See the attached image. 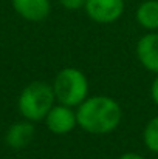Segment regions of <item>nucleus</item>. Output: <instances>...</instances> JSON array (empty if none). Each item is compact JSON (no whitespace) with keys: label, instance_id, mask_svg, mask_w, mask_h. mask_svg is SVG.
<instances>
[{"label":"nucleus","instance_id":"f257e3e1","mask_svg":"<svg viewBox=\"0 0 158 159\" xmlns=\"http://www.w3.org/2000/svg\"><path fill=\"white\" fill-rule=\"evenodd\" d=\"M78 127L90 134H108L115 131L122 119V108L110 96H89L76 108Z\"/></svg>","mask_w":158,"mask_h":159},{"label":"nucleus","instance_id":"f03ea898","mask_svg":"<svg viewBox=\"0 0 158 159\" xmlns=\"http://www.w3.org/2000/svg\"><path fill=\"white\" fill-rule=\"evenodd\" d=\"M54 104H56V98H54L53 87L42 80L28 84L22 90L17 101V107L22 117L33 124L44 120L48 111L54 107Z\"/></svg>","mask_w":158,"mask_h":159},{"label":"nucleus","instance_id":"7ed1b4c3","mask_svg":"<svg viewBox=\"0 0 158 159\" xmlns=\"http://www.w3.org/2000/svg\"><path fill=\"white\" fill-rule=\"evenodd\" d=\"M57 104L78 108L89 98V79L79 70L73 66L62 68L51 84Z\"/></svg>","mask_w":158,"mask_h":159},{"label":"nucleus","instance_id":"20e7f679","mask_svg":"<svg viewBox=\"0 0 158 159\" xmlns=\"http://www.w3.org/2000/svg\"><path fill=\"white\" fill-rule=\"evenodd\" d=\"M124 0H85L84 5L87 16L99 25L115 23L124 14Z\"/></svg>","mask_w":158,"mask_h":159},{"label":"nucleus","instance_id":"39448f33","mask_svg":"<svg viewBox=\"0 0 158 159\" xmlns=\"http://www.w3.org/2000/svg\"><path fill=\"white\" fill-rule=\"evenodd\" d=\"M47 128L53 134H68L74 127H78V117H76V110L71 107L62 105V104H54L51 110L48 111L47 117L44 119Z\"/></svg>","mask_w":158,"mask_h":159},{"label":"nucleus","instance_id":"423d86ee","mask_svg":"<svg viewBox=\"0 0 158 159\" xmlns=\"http://www.w3.org/2000/svg\"><path fill=\"white\" fill-rule=\"evenodd\" d=\"M136 57L140 63L151 73L158 74V33L144 34L136 43Z\"/></svg>","mask_w":158,"mask_h":159},{"label":"nucleus","instance_id":"0eeeda50","mask_svg":"<svg viewBox=\"0 0 158 159\" xmlns=\"http://www.w3.org/2000/svg\"><path fill=\"white\" fill-rule=\"evenodd\" d=\"M14 11L28 22H42L51 12L50 0H11Z\"/></svg>","mask_w":158,"mask_h":159},{"label":"nucleus","instance_id":"6e6552de","mask_svg":"<svg viewBox=\"0 0 158 159\" xmlns=\"http://www.w3.org/2000/svg\"><path fill=\"white\" fill-rule=\"evenodd\" d=\"M34 134H36V130H34L33 122L25 119V120L12 124L8 128V131L5 134V141H6L8 147H11L14 150H22L31 144V141L34 139Z\"/></svg>","mask_w":158,"mask_h":159},{"label":"nucleus","instance_id":"1a4fd4ad","mask_svg":"<svg viewBox=\"0 0 158 159\" xmlns=\"http://www.w3.org/2000/svg\"><path fill=\"white\" fill-rule=\"evenodd\" d=\"M136 22L141 28L158 31V0H144L136 8Z\"/></svg>","mask_w":158,"mask_h":159},{"label":"nucleus","instance_id":"9d476101","mask_svg":"<svg viewBox=\"0 0 158 159\" xmlns=\"http://www.w3.org/2000/svg\"><path fill=\"white\" fill-rule=\"evenodd\" d=\"M143 142L149 152L158 155V114L146 124L143 131Z\"/></svg>","mask_w":158,"mask_h":159},{"label":"nucleus","instance_id":"9b49d317","mask_svg":"<svg viewBox=\"0 0 158 159\" xmlns=\"http://www.w3.org/2000/svg\"><path fill=\"white\" fill-rule=\"evenodd\" d=\"M59 3L67 11H78V9L84 8L85 0H59Z\"/></svg>","mask_w":158,"mask_h":159},{"label":"nucleus","instance_id":"f8f14e48","mask_svg":"<svg viewBox=\"0 0 158 159\" xmlns=\"http://www.w3.org/2000/svg\"><path fill=\"white\" fill-rule=\"evenodd\" d=\"M151 98H152L154 104L158 107V74H157V77L154 79L152 85H151Z\"/></svg>","mask_w":158,"mask_h":159},{"label":"nucleus","instance_id":"ddd939ff","mask_svg":"<svg viewBox=\"0 0 158 159\" xmlns=\"http://www.w3.org/2000/svg\"><path fill=\"white\" fill-rule=\"evenodd\" d=\"M118 159H146L143 155H140V153H133V152H127V153H124V155H121Z\"/></svg>","mask_w":158,"mask_h":159}]
</instances>
